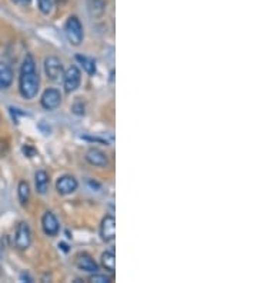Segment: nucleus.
I'll return each mask as SVG.
<instances>
[{
    "label": "nucleus",
    "instance_id": "nucleus-1",
    "mask_svg": "<svg viewBox=\"0 0 257 283\" xmlns=\"http://www.w3.org/2000/svg\"><path fill=\"white\" fill-rule=\"evenodd\" d=\"M39 74L36 72V63L33 56L29 53L26 55L22 69H20V77H19V92L20 95L27 100L33 99L39 92Z\"/></svg>",
    "mask_w": 257,
    "mask_h": 283
},
{
    "label": "nucleus",
    "instance_id": "nucleus-2",
    "mask_svg": "<svg viewBox=\"0 0 257 283\" xmlns=\"http://www.w3.org/2000/svg\"><path fill=\"white\" fill-rule=\"evenodd\" d=\"M66 36L73 46H79L83 42V26L76 16H70L64 26Z\"/></svg>",
    "mask_w": 257,
    "mask_h": 283
},
{
    "label": "nucleus",
    "instance_id": "nucleus-3",
    "mask_svg": "<svg viewBox=\"0 0 257 283\" xmlns=\"http://www.w3.org/2000/svg\"><path fill=\"white\" fill-rule=\"evenodd\" d=\"M14 243H16V247L20 249V250H26L27 247L30 246V243H32V232H30L29 225L25 223V222L17 225L16 236H14Z\"/></svg>",
    "mask_w": 257,
    "mask_h": 283
},
{
    "label": "nucleus",
    "instance_id": "nucleus-4",
    "mask_svg": "<svg viewBox=\"0 0 257 283\" xmlns=\"http://www.w3.org/2000/svg\"><path fill=\"white\" fill-rule=\"evenodd\" d=\"M45 72H46V76L49 77L50 80L56 82L59 80L61 76H63V66H61V62L54 57V56H50L45 60Z\"/></svg>",
    "mask_w": 257,
    "mask_h": 283
},
{
    "label": "nucleus",
    "instance_id": "nucleus-5",
    "mask_svg": "<svg viewBox=\"0 0 257 283\" xmlns=\"http://www.w3.org/2000/svg\"><path fill=\"white\" fill-rule=\"evenodd\" d=\"M61 103V95L57 89H48L42 95V106L48 111L57 109Z\"/></svg>",
    "mask_w": 257,
    "mask_h": 283
},
{
    "label": "nucleus",
    "instance_id": "nucleus-6",
    "mask_svg": "<svg viewBox=\"0 0 257 283\" xmlns=\"http://www.w3.org/2000/svg\"><path fill=\"white\" fill-rule=\"evenodd\" d=\"M63 76H64V90L67 93L74 92L80 85V70L76 66H70Z\"/></svg>",
    "mask_w": 257,
    "mask_h": 283
},
{
    "label": "nucleus",
    "instance_id": "nucleus-7",
    "mask_svg": "<svg viewBox=\"0 0 257 283\" xmlns=\"http://www.w3.org/2000/svg\"><path fill=\"white\" fill-rule=\"evenodd\" d=\"M100 236L104 242H111L116 236V219L113 216H106L102 221Z\"/></svg>",
    "mask_w": 257,
    "mask_h": 283
},
{
    "label": "nucleus",
    "instance_id": "nucleus-8",
    "mask_svg": "<svg viewBox=\"0 0 257 283\" xmlns=\"http://www.w3.org/2000/svg\"><path fill=\"white\" fill-rule=\"evenodd\" d=\"M42 227L43 232L48 236H56L59 233V222L56 219V216L51 212H46L42 218Z\"/></svg>",
    "mask_w": 257,
    "mask_h": 283
},
{
    "label": "nucleus",
    "instance_id": "nucleus-9",
    "mask_svg": "<svg viewBox=\"0 0 257 283\" xmlns=\"http://www.w3.org/2000/svg\"><path fill=\"white\" fill-rule=\"evenodd\" d=\"M86 160H87L90 165L98 166V168H106V166L109 165V159H107L106 153L95 148L87 150V153H86Z\"/></svg>",
    "mask_w": 257,
    "mask_h": 283
},
{
    "label": "nucleus",
    "instance_id": "nucleus-10",
    "mask_svg": "<svg viewBox=\"0 0 257 283\" xmlns=\"http://www.w3.org/2000/svg\"><path fill=\"white\" fill-rule=\"evenodd\" d=\"M56 189L60 195H70L77 189V180L73 176H69V174L61 176L56 183Z\"/></svg>",
    "mask_w": 257,
    "mask_h": 283
},
{
    "label": "nucleus",
    "instance_id": "nucleus-11",
    "mask_svg": "<svg viewBox=\"0 0 257 283\" xmlns=\"http://www.w3.org/2000/svg\"><path fill=\"white\" fill-rule=\"evenodd\" d=\"M76 266L80 271L90 272V273H95V272L99 271V265L95 262V259L92 258L90 255H87V253H80L76 258Z\"/></svg>",
    "mask_w": 257,
    "mask_h": 283
},
{
    "label": "nucleus",
    "instance_id": "nucleus-12",
    "mask_svg": "<svg viewBox=\"0 0 257 283\" xmlns=\"http://www.w3.org/2000/svg\"><path fill=\"white\" fill-rule=\"evenodd\" d=\"M35 185H36L37 193L45 195L49 189V174L45 170H39L35 174Z\"/></svg>",
    "mask_w": 257,
    "mask_h": 283
},
{
    "label": "nucleus",
    "instance_id": "nucleus-13",
    "mask_svg": "<svg viewBox=\"0 0 257 283\" xmlns=\"http://www.w3.org/2000/svg\"><path fill=\"white\" fill-rule=\"evenodd\" d=\"M13 82V72L9 64L0 63V89H7Z\"/></svg>",
    "mask_w": 257,
    "mask_h": 283
},
{
    "label": "nucleus",
    "instance_id": "nucleus-14",
    "mask_svg": "<svg viewBox=\"0 0 257 283\" xmlns=\"http://www.w3.org/2000/svg\"><path fill=\"white\" fill-rule=\"evenodd\" d=\"M87 7H89V12L92 16L100 17L106 10V1L104 0H89Z\"/></svg>",
    "mask_w": 257,
    "mask_h": 283
},
{
    "label": "nucleus",
    "instance_id": "nucleus-15",
    "mask_svg": "<svg viewBox=\"0 0 257 283\" xmlns=\"http://www.w3.org/2000/svg\"><path fill=\"white\" fill-rule=\"evenodd\" d=\"M17 195H19V200H20V205L26 206L27 202H29V196H30V187L27 185V182L22 180L19 186H17Z\"/></svg>",
    "mask_w": 257,
    "mask_h": 283
},
{
    "label": "nucleus",
    "instance_id": "nucleus-16",
    "mask_svg": "<svg viewBox=\"0 0 257 283\" xmlns=\"http://www.w3.org/2000/svg\"><path fill=\"white\" fill-rule=\"evenodd\" d=\"M102 265L104 269L114 272L116 269V259H114V253L113 252H104L102 255Z\"/></svg>",
    "mask_w": 257,
    "mask_h": 283
},
{
    "label": "nucleus",
    "instance_id": "nucleus-17",
    "mask_svg": "<svg viewBox=\"0 0 257 283\" xmlns=\"http://www.w3.org/2000/svg\"><path fill=\"white\" fill-rule=\"evenodd\" d=\"M76 60H79V62L83 64V69H85L87 73L90 74V76H93V74L96 73V63L93 59H89V57H86V56H76Z\"/></svg>",
    "mask_w": 257,
    "mask_h": 283
},
{
    "label": "nucleus",
    "instance_id": "nucleus-18",
    "mask_svg": "<svg viewBox=\"0 0 257 283\" xmlns=\"http://www.w3.org/2000/svg\"><path fill=\"white\" fill-rule=\"evenodd\" d=\"M37 4L43 14H49L53 9V0H37Z\"/></svg>",
    "mask_w": 257,
    "mask_h": 283
},
{
    "label": "nucleus",
    "instance_id": "nucleus-19",
    "mask_svg": "<svg viewBox=\"0 0 257 283\" xmlns=\"http://www.w3.org/2000/svg\"><path fill=\"white\" fill-rule=\"evenodd\" d=\"M89 281L93 283H110L111 278L106 276V275H99L98 272H95V275H92L89 278Z\"/></svg>",
    "mask_w": 257,
    "mask_h": 283
},
{
    "label": "nucleus",
    "instance_id": "nucleus-20",
    "mask_svg": "<svg viewBox=\"0 0 257 283\" xmlns=\"http://www.w3.org/2000/svg\"><path fill=\"white\" fill-rule=\"evenodd\" d=\"M72 112H73L74 114H79V116L85 114V103L82 100L74 102V105L72 106Z\"/></svg>",
    "mask_w": 257,
    "mask_h": 283
},
{
    "label": "nucleus",
    "instance_id": "nucleus-21",
    "mask_svg": "<svg viewBox=\"0 0 257 283\" xmlns=\"http://www.w3.org/2000/svg\"><path fill=\"white\" fill-rule=\"evenodd\" d=\"M23 152H25V155L27 158H33V156L36 155V150L32 149L30 146H25V148H23Z\"/></svg>",
    "mask_w": 257,
    "mask_h": 283
},
{
    "label": "nucleus",
    "instance_id": "nucleus-22",
    "mask_svg": "<svg viewBox=\"0 0 257 283\" xmlns=\"http://www.w3.org/2000/svg\"><path fill=\"white\" fill-rule=\"evenodd\" d=\"M86 140H92V142H100V143H103V145H107V142L106 140H103V139H99V137H85Z\"/></svg>",
    "mask_w": 257,
    "mask_h": 283
},
{
    "label": "nucleus",
    "instance_id": "nucleus-23",
    "mask_svg": "<svg viewBox=\"0 0 257 283\" xmlns=\"http://www.w3.org/2000/svg\"><path fill=\"white\" fill-rule=\"evenodd\" d=\"M20 279H22V281H27L29 283L33 282V279H32L29 275H26V273H22V275H20Z\"/></svg>",
    "mask_w": 257,
    "mask_h": 283
},
{
    "label": "nucleus",
    "instance_id": "nucleus-24",
    "mask_svg": "<svg viewBox=\"0 0 257 283\" xmlns=\"http://www.w3.org/2000/svg\"><path fill=\"white\" fill-rule=\"evenodd\" d=\"M59 247H61V249H63V250H64V252H67V250H69V247L66 246V245H64V243H59Z\"/></svg>",
    "mask_w": 257,
    "mask_h": 283
},
{
    "label": "nucleus",
    "instance_id": "nucleus-25",
    "mask_svg": "<svg viewBox=\"0 0 257 283\" xmlns=\"http://www.w3.org/2000/svg\"><path fill=\"white\" fill-rule=\"evenodd\" d=\"M20 1H23L25 4H29V3H30V0H20Z\"/></svg>",
    "mask_w": 257,
    "mask_h": 283
},
{
    "label": "nucleus",
    "instance_id": "nucleus-26",
    "mask_svg": "<svg viewBox=\"0 0 257 283\" xmlns=\"http://www.w3.org/2000/svg\"><path fill=\"white\" fill-rule=\"evenodd\" d=\"M1 250H3V247H1V243H0V256H1Z\"/></svg>",
    "mask_w": 257,
    "mask_h": 283
},
{
    "label": "nucleus",
    "instance_id": "nucleus-27",
    "mask_svg": "<svg viewBox=\"0 0 257 283\" xmlns=\"http://www.w3.org/2000/svg\"><path fill=\"white\" fill-rule=\"evenodd\" d=\"M12 1H14V3H17V1H20V0H12Z\"/></svg>",
    "mask_w": 257,
    "mask_h": 283
}]
</instances>
